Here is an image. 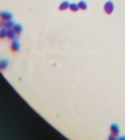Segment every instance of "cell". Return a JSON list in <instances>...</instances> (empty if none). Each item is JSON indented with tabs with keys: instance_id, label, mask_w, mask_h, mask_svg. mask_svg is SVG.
<instances>
[{
	"instance_id": "cell-1",
	"label": "cell",
	"mask_w": 125,
	"mask_h": 140,
	"mask_svg": "<svg viewBox=\"0 0 125 140\" xmlns=\"http://www.w3.org/2000/svg\"><path fill=\"white\" fill-rule=\"evenodd\" d=\"M15 25V23L11 20H1L0 21V28H5V29H13V26Z\"/></svg>"
},
{
	"instance_id": "cell-2",
	"label": "cell",
	"mask_w": 125,
	"mask_h": 140,
	"mask_svg": "<svg viewBox=\"0 0 125 140\" xmlns=\"http://www.w3.org/2000/svg\"><path fill=\"white\" fill-rule=\"evenodd\" d=\"M104 11H105L106 14H113V11H114V3L111 1V0H109V1H106L105 4H104Z\"/></svg>"
},
{
	"instance_id": "cell-3",
	"label": "cell",
	"mask_w": 125,
	"mask_h": 140,
	"mask_svg": "<svg viewBox=\"0 0 125 140\" xmlns=\"http://www.w3.org/2000/svg\"><path fill=\"white\" fill-rule=\"evenodd\" d=\"M13 14L10 11H0V20H11Z\"/></svg>"
},
{
	"instance_id": "cell-4",
	"label": "cell",
	"mask_w": 125,
	"mask_h": 140,
	"mask_svg": "<svg viewBox=\"0 0 125 140\" xmlns=\"http://www.w3.org/2000/svg\"><path fill=\"white\" fill-rule=\"evenodd\" d=\"M10 49H11V51H14V53H16V51L20 50V43L16 39L13 40V43H11V45H10Z\"/></svg>"
},
{
	"instance_id": "cell-5",
	"label": "cell",
	"mask_w": 125,
	"mask_h": 140,
	"mask_svg": "<svg viewBox=\"0 0 125 140\" xmlns=\"http://www.w3.org/2000/svg\"><path fill=\"white\" fill-rule=\"evenodd\" d=\"M110 131H111V134L119 136V133H120V128H119V125H118V124H111V125H110Z\"/></svg>"
},
{
	"instance_id": "cell-6",
	"label": "cell",
	"mask_w": 125,
	"mask_h": 140,
	"mask_svg": "<svg viewBox=\"0 0 125 140\" xmlns=\"http://www.w3.org/2000/svg\"><path fill=\"white\" fill-rule=\"evenodd\" d=\"M8 39H10L11 41L13 40H15V39H18V35H16V33L13 30V29H8V36H6Z\"/></svg>"
},
{
	"instance_id": "cell-7",
	"label": "cell",
	"mask_w": 125,
	"mask_h": 140,
	"mask_svg": "<svg viewBox=\"0 0 125 140\" xmlns=\"http://www.w3.org/2000/svg\"><path fill=\"white\" fill-rule=\"evenodd\" d=\"M9 66V60L8 59H3L0 60V70H5Z\"/></svg>"
},
{
	"instance_id": "cell-8",
	"label": "cell",
	"mask_w": 125,
	"mask_h": 140,
	"mask_svg": "<svg viewBox=\"0 0 125 140\" xmlns=\"http://www.w3.org/2000/svg\"><path fill=\"white\" fill-rule=\"evenodd\" d=\"M13 30L16 33V35H20L23 33V25L21 24H15L14 26H13Z\"/></svg>"
},
{
	"instance_id": "cell-9",
	"label": "cell",
	"mask_w": 125,
	"mask_h": 140,
	"mask_svg": "<svg viewBox=\"0 0 125 140\" xmlns=\"http://www.w3.org/2000/svg\"><path fill=\"white\" fill-rule=\"evenodd\" d=\"M69 5H70V3H69V1H62V3H61V4L59 5V10L64 11V10L69 9Z\"/></svg>"
},
{
	"instance_id": "cell-10",
	"label": "cell",
	"mask_w": 125,
	"mask_h": 140,
	"mask_svg": "<svg viewBox=\"0 0 125 140\" xmlns=\"http://www.w3.org/2000/svg\"><path fill=\"white\" fill-rule=\"evenodd\" d=\"M6 36H8V29L1 28L0 29V39H6Z\"/></svg>"
},
{
	"instance_id": "cell-11",
	"label": "cell",
	"mask_w": 125,
	"mask_h": 140,
	"mask_svg": "<svg viewBox=\"0 0 125 140\" xmlns=\"http://www.w3.org/2000/svg\"><path fill=\"white\" fill-rule=\"evenodd\" d=\"M78 5H79V9H80V10H86V9H88V4H86L85 1H83V0L78 3Z\"/></svg>"
},
{
	"instance_id": "cell-12",
	"label": "cell",
	"mask_w": 125,
	"mask_h": 140,
	"mask_svg": "<svg viewBox=\"0 0 125 140\" xmlns=\"http://www.w3.org/2000/svg\"><path fill=\"white\" fill-rule=\"evenodd\" d=\"M69 10H71V11H74V13H75V11H78V10H80V9H79V5H78V4L71 3V4L69 5Z\"/></svg>"
},
{
	"instance_id": "cell-13",
	"label": "cell",
	"mask_w": 125,
	"mask_h": 140,
	"mask_svg": "<svg viewBox=\"0 0 125 140\" xmlns=\"http://www.w3.org/2000/svg\"><path fill=\"white\" fill-rule=\"evenodd\" d=\"M116 138H118V136H116V135H114V134H110V135H109V139H110V140H115Z\"/></svg>"
},
{
	"instance_id": "cell-14",
	"label": "cell",
	"mask_w": 125,
	"mask_h": 140,
	"mask_svg": "<svg viewBox=\"0 0 125 140\" xmlns=\"http://www.w3.org/2000/svg\"><path fill=\"white\" fill-rule=\"evenodd\" d=\"M119 139H120V140H125V136H124V135H123V136H120V138H119Z\"/></svg>"
}]
</instances>
